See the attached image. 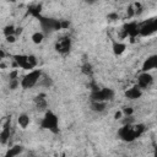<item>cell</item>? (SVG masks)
<instances>
[{
    "mask_svg": "<svg viewBox=\"0 0 157 157\" xmlns=\"http://www.w3.org/2000/svg\"><path fill=\"white\" fill-rule=\"evenodd\" d=\"M17 124H18V126H20L21 129H27V128L29 126V124H31V118H29V115L26 114V113L20 114V115L17 117Z\"/></svg>",
    "mask_w": 157,
    "mask_h": 157,
    "instance_id": "5bb4252c",
    "label": "cell"
},
{
    "mask_svg": "<svg viewBox=\"0 0 157 157\" xmlns=\"http://www.w3.org/2000/svg\"><path fill=\"white\" fill-rule=\"evenodd\" d=\"M31 40L34 44H40L44 40V32L43 31H36L31 34Z\"/></svg>",
    "mask_w": 157,
    "mask_h": 157,
    "instance_id": "e0dca14e",
    "label": "cell"
},
{
    "mask_svg": "<svg viewBox=\"0 0 157 157\" xmlns=\"http://www.w3.org/2000/svg\"><path fill=\"white\" fill-rule=\"evenodd\" d=\"M136 85L144 91V90H148L152 87L153 85V76L151 72H146V71H141L137 76V81Z\"/></svg>",
    "mask_w": 157,
    "mask_h": 157,
    "instance_id": "52a82bcc",
    "label": "cell"
},
{
    "mask_svg": "<svg viewBox=\"0 0 157 157\" xmlns=\"http://www.w3.org/2000/svg\"><path fill=\"white\" fill-rule=\"evenodd\" d=\"M71 49V39L69 37H61L55 42V50L59 54H67Z\"/></svg>",
    "mask_w": 157,
    "mask_h": 157,
    "instance_id": "9c48e42d",
    "label": "cell"
},
{
    "mask_svg": "<svg viewBox=\"0 0 157 157\" xmlns=\"http://www.w3.org/2000/svg\"><path fill=\"white\" fill-rule=\"evenodd\" d=\"M115 92L112 88H96L92 92V101H99V102H108L114 98Z\"/></svg>",
    "mask_w": 157,
    "mask_h": 157,
    "instance_id": "8992f818",
    "label": "cell"
},
{
    "mask_svg": "<svg viewBox=\"0 0 157 157\" xmlns=\"http://www.w3.org/2000/svg\"><path fill=\"white\" fill-rule=\"evenodd\" d=\"M121 32H123V38L124 37L135 38L136 36H139V23L136 21H129L121 27Z\"/></svg>",
    "mask_w": 157,
    "mask_h": 157,
    "instance_id": "ba28073f",
    "label": "cell"
},
{
    "mask_svg": "<svg viewBox=\"0 0 157 157\" xmlns=\"http://www.w3.org/2000/svg\"><path fill=\"white\" fill-rule=\"evenodd\" d=\"M86 2H88V4H93V2H96L97 0H85Z\"/></svg>",
    "mask_w": 157,
    "mask_h": 157,
    "instance_id": "603a6c76",
    "label": "cell"
},
{
    "mask_svg": "<svg viewBox=\"0 0 157 157\" xmlns=\"http://www.w3.org/2000/svg\"><path fill=\"white\" fill-rule=\"evenodd\" d=\"M121 117H124L121 110H119V112H115V114H114V118H115V119H121Z\"/></svg>",
    "mask_w": 157,
    "mask_h": 157,
    "instance_id": "7402d4cb",
    "label": "cell"
},
{
    "mask_svg": "<svg viewBox=\"0 0 157 157\" xmlns=\"http://www.w3.org/2000/svg\"><path fill=\"white\" fill-rule=\"evenodd\" d=\"M40 128L43 130L50 131L52 134H58L60 131L58 115L52 110H45V113H44V115L40 120Z\"/></svg>",
    "mask_w": 157,
    "mask_h": 157,
    "instance_id": "3957f363",
    "label": "cell"
},
{
    "mask_svg": "<svg viewBox=\"0 0 157 157\" xmlns=\"http://www.w3.org/2000/svg\"><path fill=\"white\" fill-rule=\"evenodd\" d=\"M156 31H157V20L155 17L139 23V36L141 37H150L155 34Z\"/></svg>",
    "mask_w": 157,
    "mask_h": 157,
    "instance_id": "5b68a950",
    "label": "cell"
},
{
    "mask_svg": "<svg viewBox=\"0 0 157 157\" xmlns=\"http://www.w3.org/2000/svg\"><path fill=\"white\" fill-rule=\"evenodd\" d=\"M145 131V126L142 124H131L128 123L121 126L118 131L119 137L125 142H132L137 137H140Z\"/></svg>",
    "mask_w": 157,
    "mask_h": 157,
    "instance_id": "6da1fadb",
    "label": "cell"
},
{
    "mask_svg": "<svg viewBox=\"0 0 157 157\" xmlns=\"http://www.w3.org/2000/svg\"><path fill=\"white\" fill-rule=\"evenodd\" d=\"M112 50H113L114 55L120 56V55H123V54L125 53V50H126V44H125L123 40H113Z\"/></svg>",
    "mask_w": 157,
    "mask_h": 157,
    "instance_id": "4fadbf2b",
    "label": "cell"
},
{
    "mask_svg": "<svg viewBox=\"0 0 157 157\" xmlns=\"http://www.w3.org/2000/svg\"><path fill=\"white\" fill-rule=\"evenodd\" d=\"M5 38H6V42L10 43V44H12V43H15V42L17 40V39H16L17 36H7V37H5Z\"/></svg>",
    "mask_w": 157,
    "mask_h": 157,
    "instance_id": "44dd1931",
    "label": "cell"
},
{
    "mask_svg": "<svg viewBox=\"0 0 157 157\" xmlns=\"http://www.w3.org/2000/svg\"><path fill=\"white\" fill-rule=\"evenodd\" d=\"M105 107H107V103L105 102H99V101H92V104H91L92 110L98 112V113L104 112L105 110Z\"/></svg>",
    "mask_w": 157,
    "mask_h": 157,
    "instance_id": "ac0fdd59",
    "label": "cell"
},
{
    "mask_svg": "<svg viewBox=\"0 0 157 157\" xmlns=\"http://www.w3.org/2000/svg\"><path fill=\"white\" fill-rule=\"evenodd\" d=\"M22 152H23V146H21V145H15V146H12V147H10V148L7 150L6 156H7V157H15V156L21 155Z\"/></svg>",
    "mask_w": 157,
    "mask_h": 157,
    "instance_id": "2e32d148",
    "label": "cell"
},
{
    "mask_svg": "<svg viewBox=\"0 0 157 157\" xmlns=\"http://www.w3.org/2000/svg\"><path fill=\"white\" fill-rule=\"evenodd\" d=\"M121 112H123V115H124V117H130V115L134 113V109H132L131 107H125V108L121 109Z\"/></svg>",
    "mask_w": 157,
    "mask_h": 157,
    "instance_id": "ffe728a7",
    "label": "cell"
},
{
    "mask_svg": "<svg viewBox=\"0 0 157 157\" xmlns=\"http://www.w3.org/2000/svg\"><path fill=\"white\" fill-rule=\"evenodd\" d=\"M18 29H20V28H17V27L13 26V25H7V26L4 27L2 33H4L5 37H7V36H17L18 32H21V31H18Z\"/></svg>",
    "mask_w": 157,
    "mask_h": 157,
    "instance_id": "9a60e30c",
    "label": "cell"
},
{
    "mask_svg": "<svg viewBox=\"0 0 157 157\" xmlns=\"http://www.w3.org/2000/svg\"><path fill=\"white\" fill-rule=\"evenodd\" d=\"M42 76H43V72L40 69H37V67L32 69L20 80V86L23 90H31L39 83Z\"/></svg>",
    "mask_w": 157,
    "mask_h": 157,
    "instance_id": "7a4b0ae2",
    "label": "cell"
},
{
    "mask_svg": "<svg viewBox=\"0 0 157 157\" xmlns=\"http://www.w3.org/2000/svg\"><path fill=\"white\" fill-rule=\"evenodd\" d=\"M10 136H11V128H10V120H7L0 130V144L6 145L10 141Z\"/></svg>",
    "mask_w": 157,
    "mask_h": 157,
    "instance_id": "8fae6325",
    "label": "cell"
},
{
    "mask_svg": "<svg viewBox=\"0 0 157 157\" xmlns=\"http://www.w3.org/2000/svg\"><path fill=\"white\" fill-rule=\"evenodd\" d=\"M13 60L18 67H21L26 71L36 69L38 65L37 58L32 54H16V55H13Z\"/></svg>",
    "mask_w": 157,
    "mask_h": 157,
    "instance_id": "277c9868",
    "label": "cell"
},
{
    "mask_svg": "<svg viewBox=\"0 0 157 157\" xmlns=\"http://www.w3.org/2000/svg\"><path fill=\"white\" fill-rule=\"evenodd\" d=\"M157 67V55L152 54L150 56H147L144 63H142V67L141 71H146V72H151Z\"/></svg>",
    "mask_w": 157,
    "mask_h": 157,
    "instance_id": "30bf717a",
    "label": "cell"
},
{
    "mask_svg": "<svg viewBox=\"0 0 157 157\" xmlns=\"http://www.w3.org/2000/svg\"><path fill=\"white\" fill-rule=\"evenodd\" d=\"M10 1H11V2H16L17 0H10Z\"/></svg>",
    "mask_w": 157,
    "mask_h": 157,
    "instance_id": "cb8c5ba5",
    "label": "cell"
},
{
    "mask_svg": "<svg viewBox=\"0 0 157 157\" xmlns=\"http://www.w3.org/2000/svg\"><path fill=\"white\" fill-rule=\"evenodd\" d=\"M141 96H142V90L137 85H134V86H131L130 88H128L125 91V97L128 99H131V101L139 99Z\"/></svg>",
    "mask_w": 157,
    "mask_h": 157,
    "instance_id": "7c38bea8",
    "label": "cell"
},
{
    "mask_svg": "<svg viewBox=\"0 0 157 157\" xmlns=\"http://www.w3.org/2000/svg\"><path fill=\"white\" fill-rule=\"evenodd\" d=\"M34 102H36V105H37L38 109H39V108H40V109H45V108H47V99H45L44 94L37 96L36 99H34Z\"/></svg>",
    "mask_w": 157,
    "mask_h": 157,
    "instance_id": "d6986e66",
    "label": "cell"
}]
</instances>
